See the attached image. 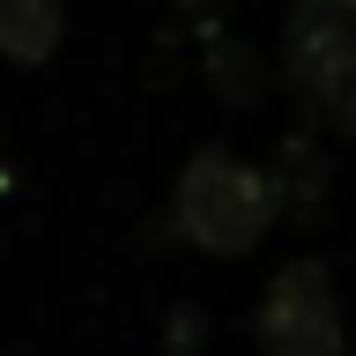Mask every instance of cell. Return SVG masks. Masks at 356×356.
I'll list each match as a JSON object with an SVG mask.
<instances>
[{
  "mask_svg": "<svg viewBox=\"0 0 356 356\" xmlns=\"http://www.w3.org/2000/svg\"><path fill=\"white\" fill-rule=\"evenodd\" d=\"M282 216V200H275V178L267 163H245L216 141V149H200L186 171H178V193H171V230L193 252L208 260H238L252 245L275 230Z\"/></svg>",
  "mask_w": 356,
  "mask_h": 356,
  "instance_id": "obj_1",
  "label": "cell"
},
{
  "mask_svg": "<svg viewBox=\"0 0 356 356\" xmlns=\"http://www.w3.org/2000/svg\"><path fill=\"white\" fill-rule=\"evenodd\" d=\"M282 74L327 134H356V15L289 8L282 22Z\"/></svg>",
  "mask_w": 356,
  "mask_h": 356,
  "instance_id": "obj_2",
  "label": "cell"
},
{
  "mask_svg": "<svg viewBox=\"0 0 356 356\" xmlns=\"http://www.w3.org/2000/svg\"><path fill=\"white\" fill-rule=\"evenodd\" d=\"M341 297L319 260H282L252 305V341L260 356H341Z\"/></svg>",
  "mask_w": 356,
  "mask_h": 356,
  "instance_id": "obj_3",
  "label": "cell"
},
{
  "mask_svg": "<svg viewBox=\"0 0 356 356\" xmlns=\"http://www.w3.org/2000/svg\"><path fill=\"white\" fill-rule=\"evenodd\" d=\"M67 38V8L60 0H0V60L44 67Z\"/></svg>",
  "mask_w": 356,
  "mask_h": 356,
  "instance_id": "obj_4",
  "label": "cell"
},
{
  "mask_svg": "<svg viewBox=\"0 0 356 356\" xmlns=\"http://www.w3.org/2000/svg\"><path fill=\"white\" fill-rule=\"evenodd\" d=\"M267 178H275V200L282 208H297V216H312L319 200H327V149H319V134H282L275 141V156H267Z\"/></svg>",
  "mask_w": 356,
  "mask_h": 356,
  "instance_id": "obj_5",
  "label": "cell"
},
{
  "mask_svg": "<svg viewBox=\"0 0 356 356\" xmlns=\"http://www.w3.org/2000/svg\"><path fill=\"white\" fill-rule=\"evenodd\" d=\"M208 89H216L230 111H245V104H260V52L238 38V30H208Z\"/></svg>",
  "mask_w": 356,
  "mask_h": 356,
  "instance_id": "obj_6",
  "label": "cell"
},
{
  "mask_svg": "<svg viewBox=\"0 0 356 356\" xmlns=\"http://www.w3.org/2000/svg\"><path fill=\"white\" fill-rule=\"evenodd\" d=\"M200 334H208V319H200L193 305H178L171 327H163V356H200Z\"/></svg>",
  "mask_w": 356,
  "mask_h": 356,
  "instance_id": "obj_7",
  "label": "cell"
},
{
  "mask_svg": "<svg viewBox=\"0 0 356 356\" xmlns=\"http://www.w3.org/2000/svg\"><path fill=\"white\" fill-rule=\"evenodd\" d=\"M289 8H319V15H356V0H289Z\"/></svg>",
  "mask_w": 356,
  "mask_h": 356,
  "instance_id": "obj_8",
  "label": "cell"
},
{
  "mask_svg": "<svg viewBox=\"0 0 356 356\" xmlns=\"http://www.w3.org/2000/svg\"><path fill=\"white\" fill-rule=\"evenodd\" d=\"M178 8H186V15H208V8H216V0H178Z\"/></svg>",
  "mask_w": 356,
  "mask_h": 356,
  "instance_id": "obj_9",
  "label": "cell"
}]
</instances>
